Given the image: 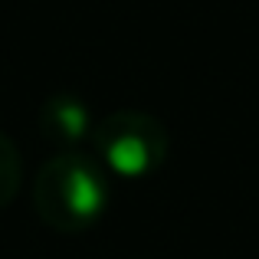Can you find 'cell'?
I'll return each instance as SVG.
<instances>
[{"label": "cell", "instance_id": "cell-1", "mask_svg": "<svg viewBox=\"0 0 259 259\" xmlns=\"http://www.w3.org/2000/svg\"><path fill=\"white\" fill-rule=\"evenodd\" d=\"M33 207L46 227L82 233L108 207V177L99 161L79 151H63L39 167L33 181Z\"/></svg>", "mask_w": 259, "mask_h": 259}, {"label": "cell", "instance_id": "cell-2", "mask_svg": "<svg viewBox=\"0 0 259 259\" xmlns=\"http://www.w3.org/2000/svg\"><path fill=\"white\" fill-rule=\"evenodd\" d=\"M92 145L105 171L128 177V181H141L161 171V164L167 161L171 138L154 115L138 112V108H118L102 121H95Z\"/></svg>", "mask_w": 259, "mask_h": 259}, {"label": "cell", "instance_id": "cell-3", "mask_svg": "<svg viewBox=\"0 0 259 259\" xmlns=\"http://www.w3.org/2000/svg\"><path fill=\"white\" fill-rule=\"evenodd\" d=\"M36 125H39L46 141H53L56 148H66V151L82 145L95 132L92 112L76 95H53V99H46L39 115H36Z\"/></svg>", "mask_w": 259, "mask_h": 259}, {"label": "cell", "instance_id": "cell-4", "mask_svg": "<svg viewBox=\"0 0 259 259\" xmlns=\"http://www.w3.org/2000/svg\"><path fill=\"white\" fill-rule=\"evenodd\" d=\"M20 181H23V158H20L17 145L0 132V210L17 197Z\"/></svg>", "mask_w": 259, "mask_h": 259}]
</instances>
